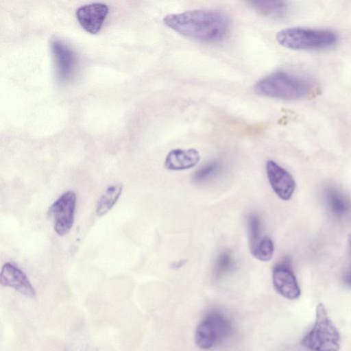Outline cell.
Listing matches in <instances>:
<instances>
[{"label": "cell", "instance_id": "obj_6", "mask_svg": "<svg viewBox=\"0 0 351 351\" xmlns=\"http://www.w3.org/2000/svg\"><path fill=\"white\" fill-rule=\"evenodd\" d=\"M229 329V324L223 317L217 314L210 315L196 328L195 344L200 349H210L226 335Z\"/></svg>", "mask_w": 351, "mask_h": 351}, {"label": "cell", "instance_id": "obj_13", "mask_svg": "<svg viewBox=\"0 0 351 351\" xmlns=\"http://www.w3.org/2000/svg\"><path fill=\"white\" fill-rule=\"evenodd\" d=\"M123 191L121 184H115L108 186L99 199L96 205V214L101 217L109 212L120 197Z\"/></svg>", "mask_w": 351, "mask_h": 351}, {"label": "cell", "instance_id": "obj_17", "mask_svg": "<svg viewBox=\"0 0 351 351\" xmlns=\"http://www.w3.org/2000/svg\"><path fill=\"white\" fill-rule=\"evenodd\" d=\"M250 5L264 16H278L282 13L286 4L281 1L258 0L249 1Z\"/></svg>", "mask_w": 351, "mask_h": 351}, {"label": "cell", "instance_id": "obj_18", "mask_svg": "<svg viewBox=\"0 0 351 351\" xmlns=\"http://www.w3.org/2000/svg\"><path fill=\"white\" fill-rule=\"evenodd\" d=\"M235 261L232 252L229 250L222 251L219 254L214 265V275L216 278L221 277L234 269Z\"/></svg>", "mask_w": 351, "mask_h": 351}, {"label": "cell", "instance_id": "obj_20", "mask_svg": "<svg viewBox=\"0 0 351 351\" xmlns=\"http://www.w3.org/2000/svg\"><path fill=\"white\" fill-rule=\"evenodd\" d=\"M274 252V245L271 239L265 236L256 249L251 253L258 261H269Z\"/></svg>", "mask_w": 351, "mask_h": 351}, {"label": "cell", "instance_id": "obj_12", "mask_svg": "<svg viewBox=\"0 0 351 351\" xmlns=\"http://www.w3.org/2000/svg\"><path fill=\"white\" fill-rule=\"evenodd\" d=\"M200 160L199 152L194 148L174 149L165 160V167L171 171H182L195 167Z\"/></svg>", "mask_w": 351, "mask_h": 351}, {"label": "cell", "instance_id": "obj_21", "mask_svg": "<svg viewBox=\"0 0 351 351\" xmlns=\"http://www.w3.org/2000/svg\"><path fill=\"white\" fill-rule=\"evenodd\" d=\"M343 282L347 286L351 287V266L349 267L343 275Z\"/></svg>", "mask_w": 351, "mask_h": 351}, {"label": "cell", "instance_id": "obj_3", "mask_svg": "<svg viewBox=\"0 0 351 351\" xmlns=\"http://www.w3.org/2000/svg\"><path fill=\"white\" fill-rule=\"evenodd\" d=\"M276 38L281 46L294 50L326 49L338 40L332 31L301 27L283 29L276 34Z\"/></svg>", "mask_w": 351, "mask_h": 351}, {"label": "cell", "instance_id": "obj_14", "mask_svg": "<svg viewBox=\"0 0 351 351\" xmlns=\"http://www.w3.org/2000/svg\"><path fill=\"white\" fill-rule=\"evenodd\" d=\"M64 351H97V348L84 330L77 328L70 335Z\"/></svg>", "mask_w": 351, "mask_h": 351}, {"label": "cell", "instance_id": "obj_11", "mask_svg": "<svg viewBox=\"0 0 351 351\" xmlns=\"http://www.w3.org/2000/svg\"><path fill=\"white\" fill-rule=\"evenodd\" d=\"M51 46L58 77L62 81L69 80L76 68L77 61L74 52L65 43L58 40H53Z\"/></svg>", "mask_w": 351, "mask_h": 351}, {"label": "cell", "instance_id": "obj_5", "mask_svg": "<svg viewBox=\"0 0 351 351\" xmlns=\"http://www.w3.org/2000/svg\"><path fill=\"white\" fill-rule=\"evenodd\" d=\"M76 195L72 191L62 193L49 207V215L53 221L56 233L64 236L69 232L74 222Z\"/></svg>", "mask_w": 351, "mask_h": 351}, {"label": "cell", "instance_id": "obj_10", "mask_svg": "<svg viewBox=\"0 0 351 351\" xmlns=\"http://www.w3.org/2000/svg\"><path fill=\"white\" fill-rule=\"evenodd\" d=\"M1 285L14 289L26 297L33 298L36 291L26 274L18 267L6 263L1 268L0 274Z\"/></svg>", "mask_w": 351, "mask_h": 351}, {"label": "cell", "instance_id": "obj_16", "mask_svg": "<svg viewBox=\"0 0 351 351\" xmlns=\"http://www.w3.org/2000/svg\"><path fill=\"white\" fill-rule=\"evenodd\" d=\"M326 199L330 210L336 215L341 216L350 209L348 199L337 189H329L326 194Z\"/></svg>", "mask_w": 351, "mask_h": 351}, {"label": "cell", "instance_id": "obj_19", "mask_svg": "<svg viewBox=\"0 0 351 351\" xmlns=\"http://www.w3.org/2000/svg\"><path fill=\"white\" fill-rule=\"evenodd\" d=\"M221 169V164L213 160L198 169L193 176L195 183H202L215 176Z\"/></svg>", "mask_w": 351, "mask_h": 351}, {"label": "cell", "instance_id": "obj_2", "mask_svg": "<svg viewBox=\"0 0 351 351\" xmlns=\"http://www.w3.org/2000/svg\"><path fill=\"white\" fill-rule=\"evenodd\" d=\"M312 84L306 79L285 71H276L258 80L254 91L263 97L295 100L308 97Z\"/></svg>", "mask_w": 351, "mask_h": 351}, {"label": "cell", "instance_id": "obj_4", "mask_svg": "<svg viewBox=\"0 0 351 351\" xmlns=\"http://www.w3.org/2000/svg\"><path fill=\"white\" fill-rule=\"evenodd\" d=\"M302 345L311 351H338L340 347L339 332L328 316L323 304L316 308L313 327L302 340Z\"/></svg>", "mask_w": 351, "mask_h": 351}, {"label": "cell", "instance_id": "obj_1", "mask_svg": "<svg viewBox=\"0 0 351 351\" xmlns=\"http://www.w3.org/2000/svg\"><path fill=\"white\" fill-rule=\"evenodd\" d=\"M162 21L166 26L179 34L204 43L223 40L230 27L228 16L213 9H195L170 14L165 16Z\"/></svg>", "mask_w": 351, "mask_h": 351}, {"label": "cell", "instance_id": "obj_8", "mask_svg": "<svg viewBox=\"0 0 351 351\" xmlns=\"http://www.w3.org/2000/svg\"><path fill=\"white\" fill-rule=\"evenodd\" d=\"M266 173L274 193L282 200L290 199L295 188L292 176L272 160L266 162Z\"/></svg>", "mask_w": 351, "mask_h": 351}, {"label": "cell", "instance_id": "obj_15", "mask_svg": "<svg viewBox=\"0 0 351 351\" xmlns=\"http://www.w3.org/2000/svg\"><path fill=\"white\" fill-rule=\"evenodd\" d=\"M263 222L260 217L252 213L247 218L249 249L252 253L264 239Z\"/></svg>", "mask_w": 351, "mask_h": 351}, {"label": "cell", "instance_id": "obj_9", "mask_svg": "<svg viewBox=\"0 0 351 351\" xmlns=\"http://www.w3.org/2000/svg\"><path fill=\"white\" fill-rule=\"evenodd\" d=\"M108 12V7L103 3H91L77 8L75 14L80 25L90 34L97 33Z\"/></svg>", "mask_w": 351, "mask_h": 351}, {"label": "cell", "instance_id": "obj_7", "mask_svg": "<svg viewBox=\"0 0 351 351\" xmlns=\"http://www.w3.org/2000/svg\"><path fill=\"white\" fill-rule=\"evenodd\" d=\"M272 282L276 291L284 298L295 300L300 297V289L288 260L274 267Z\"/></svg>", "mask_w": 351, "mask_h": 351}, {"label": "cell", "instance_id": "obj_22", "mask_svg": "<svg viewBox=\"0 0 351 351\" xmlns=\"http://www.w3.org/2000/svg\"><path fill=\"white\" fill-rule=\"evenodd\" d=\"M186 263V259H181V260H179V261L172 263L170 265V267L173 269H180V268L182 267L183 266H184Z\"/></svg>", "mask_w": 351, "mask_h": 351}]
</instances>
